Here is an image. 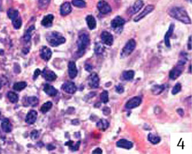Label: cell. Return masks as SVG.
<instances>
[{"mask_svg": "<svg viewBox=\"0 0 192 154\" xmlns=\"http://www.w3.org/2000/svg\"><path fill=\"white\" fill-rule=\"evenodd\" d=\"M12 25H13L14 28L15 29H20L22 27V19L21 18H20V16H17L16 18H15V19H13L12 20Z\"/></svg>", "mask_w": 192, "mask_h": 154, "instance_id": "34", "label": "cell"}, {"mask_svg": "<svg viewBox=\"0 0 192 154\" xmlns=\"http://www.w3.org/2000/svg\"><path fill=\"white\" fill-rule=\"evenodd\" d=\"M89 85L92 88H97L100 85V78L96 73H92L89 77Z\"/></svg>", "mask_w": 192, "mask_h": 154, "instance_id": "12", "label": "cell"}, {"mask_svg": "<svg viewBox=\"0 0 192 154\" xmlns=\"http://www.w3.org/2000/svg\"><path fill=\"white\" fill-rule=\"evenodd\" d=\"M39 55L42 60H44L45 61H49L52 57V51L47 46H42L39 50Z\"/></svg>", "mask_w": 192, "mask_h": 154, "instance_id": "9", "label": "cell"}, {"mask_svg": "<svg viewBox=\"0 0 192 154\" xmlns=\"http://www.w3.org/2000/svg\"><path fill=\"white\" fill-rule=\"evenodd\" d=\"M133 143L131 141H128L127 139H121L117 142V147L119 148L126 149V150H131L133 147Z\"/></svg>", "mask_w": 192, "mask_h": 154, "instance_id": "18", "label": "cell"}, {"mask_svg": "<svg viewBox=\"0 0 192 154\" xmlns=\"http://www.w3.org/2000/svg\"><path fill=\"white\" fill-rule=\"evenodd\" d=\"M144 6V2H143L142 0H137L136 2L134 3L132 6V14H134L137 12H139L140 10V9L142 8V6Z\"/></svg>", "mask_w": 192, "mask_h": 154, "instance_id": "24", "label": "cell"}, {"mask_svg": "<svg viewBox=\"0 0 192 154\" xmlns=\"http://www.w3.org/2000/svg\"><path fill=\"white\" fill-rule=\"evenodd\" d=\"M116 91L119 94H122L124 91V88L122 85H118L116 86Z\"/></svg>", "mask_w": 192, "mask_h": 154, "instance_id": "42", "label": "cell"}, {"mask_svg": "<svg viewBox=\"0 0 192 154\" xmlns=\"http://www.w3.org/2000/svg\"><path fill=\"white\" fill-rule=\"evenodd\" d=\"M141 102H142V99L140 97H134L126 103L125 107L127 109H133V108L138 107L141 104Z\"/></svg>", "mask_w": 192, "mask_h": 154, "instance_id": "8", "label": "cell"}, {"mask_svg": "<svg viewBox=\"0 0 192 154\" xmlns=\"http://www.w3.org/2000/svg\"><path fill=\"white\" fill-rule=\"evenodd\" d=\"M62 88L65 92L68 94H74L77 90L76 85L72 81H66L64 85H62Z\"/></svg>", "mask_w": 192, "mask_h": 154, "instance_id": "10", "label": "cell"}, {"mask_svg": "<svg viewBox=\"0 0 192 154\" xmlns=\"http://www.w3.org/2000/svg\"><path fill=\"white\" fill-rule=\"evenodd\" d=\"M34 30H35L34 26H32V27H30L29 29H27L26 32L25 34H24V37H23V40H24L25 42L28 43L30 41L31 37H32V34H33V31Z\"/></svg>", "mask_w": 192, "mask_h": 154, "instance_id": "26", "label": "cell"}, {"mask_svg": "<svg viewBox=\"0 0 192 154\" xmlns=\"http://www.w3.org/2000/svg\"><path fill=\"white\" fill-rule=\"evenodd\" d=\"M80 145V141H78L77 143V144H73V146L70 147V149H71L72 150H77L79 149Z\"/></svg>", "mask_w": 192, "mask_h": 154, "instance_id": "43", "label": "cell"}, {"mask_svg": "<svg viewBox=\"0 0 192 154\" xmlns=\"http://www.w3.org/2000/svg\"><path fill=\"white\" fill-rule=\"evenodd\" d=\"M85 70H86V71L88 72L92 71V70H93L92 65H91V64H87L86 65H85Z\"/></svg>", "mask_w": 192, "mask_h": 154, "instance_id": "47", "label": "cell"}, {"mask_svg": "<svg viewBox=\"0 0 192 154\" xmlns=\"http://www.w3.org/2000/svg\"><path fill=\"white\" fill-rule=\"evenodd\" d=\"M100 99H101V102L104 104L107 103L108 101H109V94H108L107 91H104L103 92L100 94Z\"/></svg>", "mask_w": 192, "mask_h": 154, "instance_id": "38", "label": "cell"}, {"mask_svg": "<svg viewBox=\"0 0 192 154\" xmlns=\"http://www.w3.org/2000/svg\"><path fill=\"white\" fill-rule=\"evenodd\" d=\"M102 43L107 46H111L113 43V35L107 31H103L100 35Z\"/></svg>", "mask_w": 192, "mask_h": 154, "instance_id": "7", "label": "cell"}, {"mask_svg": "<svg viewBox=\"0 0 192 154\" xmlns=\"http://www.w3.org/2000/svg\"><path fill=\"white\" fill-rule=\"evenodd\" d=\"M46 41H48L50 46L56 47L66 42L65 37L58 32H52L46 36Z\"/></svg>", "mask_w": 192, "mask_h": 154, "instance_id": "2", "label": "cell"}, {"mask_svg": "<svg viewBox=\"0 0 192 154\" xmlns=\"http://www.w3.org/2000/svg\"><path fill=\"white\" fill-rule=\"evenodd\" d=\"M0 115H1V112H0Z\"/></svg>", "mask_w": 192, "mask_h": 154, "instance_id": "54", "label": "cell"}, {"mask_svg": "<svg viewBox=\"0 0 192 154\" xmlns=\"http://www.w3.org/2000/svg\"><path fill=\"white\" fill-rule=\"evenodd\" d=\"M54 16L52 14H49V15H46L43 17L42 22V25L45 27H50L53 25V22Z\"/></svg>", "mask_w": 192, "mask_h": 154, "instance_id": "21", "label": "cell"}, {"mask_svg": "<svg viewBox=\"0 0 192 154\" xmlns=\"http://www.w3.org/2000/svg\"><path fill=\"white\" fill-rule=\"evenodd\" d=\"M165 88L164 85H154L151 88V92L154 94H160L161 93H162Z\"/></svg>", "mask_w": 192, "mask_h": 154, "instance_id": "30", "label": "cell"}, {"mask_svg": "<svg viewBox=\"0 0 192 154\" xmlns=\"http://www.w3.org/2000/svg\"><path fill=\"white\" fill-rule=\"evenodd\" d=\"M72 11V7L71 5L69 2H64L60 7V14L62 15H66L68 14H69Z\"/></svg>", "mask_w": 192, "mask_h": 154, "instance_id": "20", "label": "cell"}, {"mask_svg": "<svg viewBox=\"0 0 192 154\" xmlns=\"http://www.w3.org/2000/svg\"><path fill=\"white\" fill-rule=\"evenodd\" d=\"M188 48L189 50H192V37H189L188 39Z\"/></svg>", "mask_w": 192, "mask_h": 154, "instance_id": "45", "label": "cell"}, {"mask_svg": "<svg viewBox=\"0 0 192 154\" xmlns=\"http://www.w3.org/2000/svg\"><path fill=\"white\" fill-rule=\"evenodd\" d=\"M154 10V6H153V5H148V6H147L146 7H145V9L143 10L141 13L139 14L138 15H137L136 17H135V19H134V21L139 22L140 20H141L142 19H144V18L147 15H148L149 13H151V12L153 11Z\"/></svg>", "mask_w": 192, "mask_h": 154, "instance_id": "11", "label": "cell"}, {"mask_svg": "<svg viewBox=\"0 0 192 154\" xmlns=\"http://www.w3.org/2000/svg\"><path fill=\"white\" fill-rule=\"evenodd\" d=\"M40 73H41L40 70H39V69L36 70V71H35V72H34V75H33V79H34V80H36V79H37V77H39V75L40 74Z\"/></svg>", "mask_w": 192, "mask_h": 154, "instance_id": "46", "label": "cell"}, {"mask_svg": "<svg viewBox=\"0 0 192 154\" xmlns=\"http://www.w3.org/2000/svg\"><path fill=\"white\" fill-rule=\"evenodd\" d=\"M177 112L181 116H184V110H183L182 108H179V109H177Z\"/></svg>", "mask_w": 192, "mask_h": 154, "instance_id": "49", "label": "cell"}, {"mask_svg": "<svg viewBox=\"0 0 192 154\" xmlns=\"http://www.w3.org/2000/svg\"><path fill=\"white\" fill-rule=\"evenodd\" d=\"M37 119V112L35 110H31L28 112L26 115V123L29 124V125H33L36 122Z\"/></svg>", "mask_w": 192, "mask_h": 154, "instance_id": "16", "label": "cell"}, {"mask_svg": "<svg viewBox=\"0 0 192 154\" xmlns=\"http://www.w3.org/2000/svg\"><path fill=\"white\" fill-rule=\"evenodd\" d=\"M27 102H28V104L29 105L33 106V107H35V106H37V105L39 104V99L38 98L35 96H31L29 97V98H27Z\"/></svg>", "mask_w": 192, "mask_h": 154, "instance_id": "37", "label": "cell"}, {"mask_svg": "<svg viewBox=\"0 0 192 154\" xmlns=\"http://www.w3.org/2000/svg\"><path fill=\"white\" fill-rule=\"evenodd\" d=\"M73 144H74V143H73V141H68V142H66V143H65L66 146H68V147H71Z\"/></svg>", "mask_w": 192, "mask_h": 154, "instance_id": "50", "label": "cell"}, {"mask_svg": "<svg viewBox=\"0 0 192 154\" xmlns=\"http://www.w3.org/2000/svg\"><path fill=\"white\" fill-rule=\"evenodd\" d=\"M7 98L10 101V102H12V103H16V102H18V100H19L18 94L15 92H12V91L8 92Z\"/></svg>", "mask_w": 192, "mask_h": 154, "instance_id": "31", "label": "cell"}, {"mask_svg": "<svg viewBox=\"0 0 192 154\" xmlns=\"http://www.w3.org/2000/svg\"><path fill=\"white\" fill-rule=\"evenodd\" d=\"M103 113H104V115H105V116H109L110 114V108L105 107V108H104V110H103Z\"/></svg>", "mask_w": 192, "mask_h": 154, "instance_id": "44", "label": "cell"}, {"mask_svg": "<svg viewBox=\"0 0 192 154\" xmlns=\"http://www.w3.org/2000/svg\"><path fill=\"white\" fill-rule=\"evenodd\" d=\"M7 15L8 16H9V18L10 19H12V20L19 15V12H18L17 10H14V9H9V10H8Z\"/></svg>", "mask_w": 192, "mask_h": 154, "instance_id": "35", "label": "cell"}, {"mask_svg": "<svg viewBox=\"0 0 192 154\" xmlns=\"http://www.w3.org/2000/svg\"><path fill=\"white\" fill-rule=\"evenodd\" d=\"M169 15L185 24H191V20L185 9L183 7H173L169 11Z\"/></svg>", "mask_w": 192, "mask_h": 154, "instance_id": "1", "label": "cell"}, {"mask_svg": "<svg viewBox=\"0 0 192 154\" xmlns=\"http://www.w3.org/2000/svg\"><path fill=\"white\" fill-rule=\"evenodd\" d=\"M185 64H186V60H179L177 65L175 66L169 73V77L171 80H176L177 77H180V75L182 74L183 71H184Z\"/></svg>", "mask_w": 192, "mask_h": 154, "instance_id": "4", "label": "cell"}, {"mask_svg": "<svg viewBox=\"0 0 192 154\" xmlns=\"http://www.w3.org/2000/svg\"><path fill=\"white\" fill-rule=\"evenodd\" d=\"M97 9L99 10L100 13L106 15V14L110 13L112 11V9L107 2L104 0H100V2L97 3Z\"/></svg>", "mask_w": 192, "mask_h": 154, "instance_id": "6", "label": "cell"}, {"mask_svg": "<svg viewBox=\"0 0 192 154\" xmlns=\"http://www.w3.org/2000/svg\"><path fill=\"white\" fill-rule=\"evenodd\" d=\"M42 76L45 78L46 81H53L57 78V76L53 71L48 69L47 68H44L42 71Z\"/></svg>", "mask_w": 192, "mask_h": 154, "instance_id": "13", "label": "cell"}, {"mask_svg": "<svg viewBox=\"0 0 192 154\" xmlns=\"http://www.w3.org/2000/svg\"><path fill=\"white\" fill-rule=\"evenodd\" d=\"M102 153H103V151H102V150L100 148H96V150H94L93 151V153H100L101 154Z\"/></svg>", "mask_w": 192, "mask_h": 154, "instance_id": "48", "label": "cell"}, {"mask_svg": "<svg viewBox=\"0 0 192 154\" xmlns=\"http://www.w3.org/2000/svg\"><path fill=\"white\" fill-rule=\"evenodd\" d=\"M134 71H125L122 74V77L125 81H131L134 77Z\"/></svg>", "mask_w": 192, "mask_h": 154, "instance_id": "28", "label": "cell"}, {"mask_svg": "<svg viewBox=\"0 0 192 154\" xmlns=\"http://www.w3.org/2000/svg\"><path fill=\"white\" fill-rule=\"evenodd\" d=\"M191 68H192V65H190V67H189V70H190V72H191Z\"/></svg>", "mask_w": 192, "mask_h": 154, "instance_id": "52", "label": "cell"}, {"mask_svg": "<svg viewBox=\"0 0 192 154\" xmlns=\"http://www.w3.org/2000/svg\"><path fill=\"white\" fill-rule=\"evenodd\" d=\"M181 90V85L180 83H177L176 85L174 86L173 89H172V94H177L179 93Z\"/></svg>", "mask_w": 192, "mask_h": 154, "instance_id": "40", "label": "cell"}, {"mask_svg": "<svg viewBox=\"0 0 192 154\" xmlns=\"http://www.w3.org/2000/svg\"><path fill=\"white\" fill-rule=\"evenodd\" d=\"M43 91L47 95H50V96H56L58 92V91L50 84H45L43 87Z\"/></svg>", "mask_w": 192, "mask_h": 154, "instance_id": "19", "label": "cell"}, {"mask_svg": "<svg viewBox=\"0 0 192 154\" xmlns=\"http://www.w3.org/2000/svg\"><path fill=\"white\" fill-rule=\"evenodd\" d=\"M135 47H136V41L134 39H131L130 41H128L123 47L122 50L120 52V56L122 58L127 57L130 56L133 53V51L134 50Z\"/></svg>", "mask_w": 192, "mask_h": 154, "instance_id": "5", "label": "cell"}, {"mask_svg": "<svg viewBox=\"0 0 192 154\" xmlns=\"http://www.w3.org/2000/svg\"><path fill=\"white\" fill-rule=\"evenodd\" d=\"M174 29V23H171V25H170L169 28H168V30H167V33H166L165 37H164V43H165V45L167 47H171L170 39H171V36L173 35Z\"/></svg>", "mask_w": 192, "mask_h": 154, "instance_id": "15", "label": "cell"}, {"mask_svg": "<svg viewBox=\"0 0 192 154\" xmlns=\"http://www.w3.org/2000/svg\"><path fill=\"white\" fill-rule=\"evenodd\" d=\"M68 74H69V77L71 79L75 78L77 77V74H78L76 63L73 60L69 61V64H68Z\"/></svg>", "mask_w": 192, "mask_h": 154, "instance_id": "14", "label": "cell"}, {"mask_svg": "<svg viewBox=\"0 0 192 154\" xmlns=\"http://www.w3.org/2000/svg\"><path fill=\"white\" fill-rule=\"evenodd\" d=\"M53 107V103L51 102H46V103L42 105V107L40 108V111L42 112V113L45 114L46 112H48Z\"/></svg>", "mask_w": 192, "mask_h": 154, "instance_id": "32", "label": "cell"}, {"mask_svg": "<svg viewBox=\"0 0 192 154\" xmlns=\"http://www.w3.org/2000/svg\"><path fill=\"white\" fill-rule=\"evenodd\" d=\"M27 86V83L24 82V81H21V82H17L15 83V85H13V88L15 91H20L25 89Z\"/></svg>", "mask_w": 192, "mask_h": 154, "instance_id": "33", "label": "cell"}, {"mask_svg": "<svg viewBox=\"0 0 192 154\" xmlns=\"http://www.w3.org/2000/svg\"><path fill=\"white\" fill-rule=\"evenodd\" d=\"M86 22H87V24L88 26L89 29L91 30H93L96 27V21L95 18L91 15H87V18H86Z\"/></svg>", "mask_w": 192, "mask_h": 154, "instance_id": "22", "label": "cell"}, {"mask_svg": "<svg viewBox=\"0 0 192 154\" xmlns=\"http://www.w3.org/2000/svg\"><path fill=\"white\" fill-rule=\"evenodd\" d=\"M90 44V37L87 33H83L77 40V52L79 57H82L84 54L85 50Z\"/></svg>", "mask_w": 192, "mask_h": 154, "instance_id": "3", "label": "cell"}, {"mask_svg": "<svg viewBox=\"0 0 192 154\" xmlns=\"http://www.w3.org/2000/svg\"><path fill=\"white\" fill-rule=\"evenodd\" d=\"M148 140L152 144H158V143H160V141H161V137L155 135L154 133H149L148 134Z\"/></svg>", "mask_w": 192, "mask_h": 154, "instance_id": "29", "label": "cell"}, {"mask_svg": "<svg viewBox=\"0 0 192 154\" xmlns=\"http://www.w3.org/2000/svg\"><path fill=\"white\" fill-rule=\"evenodd\" d=\"M96 127L102 131H105L106 129L109 127V122L106 119H100L97 123H96Z\"/></svg>", "mask_w": 192, "mask_h": 154, "instance_id": "25", "label": "cell"}, {"mask_svg": "<svg viewBox=\"0 0 192 154\" xmlns=\"http://www.w3.org/2000/svg\"><path fill=\"white\" fill-rule=\"evenodd\" d=\"M105 47L103 43H96L94 46V52L96 55H100L104 52Z\"/></svg>", "mask_w": 192, "mask_h": 154, "instance_id": "27", "label": "cell"}, {"mask_svg": "<svg viewBox=\"0 0 192 154\" xmlns=\"http://www.w3.org/2000/svg\"><path fill=\"white\" fill-rule=\"evenodd\" d=\"M39 136V132L37 130H33L30 133V137L32 139H37Z\"/></svg>", "mask_w": 192, "mask_h": 154, "instance_id": "41", "label": "cell"}, {"mask_svg": "<svg viewBox=\"0 0 192 154\" xmlns=\"http://www.w3.org/2000/svg\"><path fill=\"white\" fill-rule=\"evenodd\" d=\"M1 127H2V129L5 133H10V132L12 131V129L11 122H10V121L8 119H5L2 122Z\"/></svg>", "mask_w": 192, "mask_h": 154, "instance_id": "23", "label": "cell"}, {"mask_svg": "<svg viewBox=\"0 0 192 154\" xmlns=\"http://www.w3.org/2000/svg\"><path fill=\"white\" fill-rule=\"evenodd\" d=\"M125 23V20L120 16H116L114 19H113L110 23V25H111L112 28L113 29H117V28H120V27H122Z\"/></svg>", "mask_w": 192, "mask_h": 154, "instance_id": "17", "label": "cell"}, {"mask_svg": "<svg viewBox=\"0 0 192 154\" xmlns=\"http://www.w3.org/2000/svg\"><path fill=\"white\" fill-rule=\"evenodd\" d=\"M0 89H1V83H0Z\"/></svg>", "mask_w": 192, "mask_h": 154, "instance_id": "53", "label": "cell"}, {"mask_svg": "<svg viewBox=\"0 0 192 154\" xmlns=\"http://www.w3.org/2000/svg\"><path fill=\"white\" fill-rule=\"evenodd\" d=\"M53 149H55V147H52L51 145H49V146H48V150H53Z\"/></svg>", "mask_w": 192, "mask_h": 154, "instance_id": "51", "label": "cell"}, {"mask_svg": "<svg viewBox=\"0 0 192 154\" xmlns=\"http://www.w3.org/2000/svg\"><path fill=\"white\" fill-rule=\"evenodd\" d=\"M72 3L77 8H85L87 6V3L83 0H72Z\"/></svg>", "mask_w": 192, "mask_h": 154, "instance_id": "36", "label": "cell"}, {"mask_svg": "<svg viewBox=\"0 0 192 154\" xmlns=\"http://www.w3.org/2000/svg\"><path fill=\"white\" fill-rule=\"evenodd\" d=\"M50 0H39V6L40 9H46L50 4Z\"/></svg>", "mask_w": 192, "mask_h": 154, "instance_id": "39", "label": "cell"}]
</instances>
